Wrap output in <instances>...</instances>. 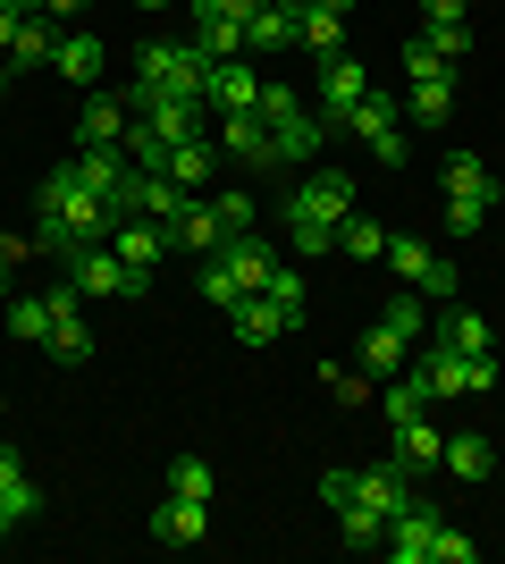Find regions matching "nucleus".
Returning a JSON list of instances; mask_svg holds the SVG:
<instances>
[{
	"instance_id": "de8ad7c7",
	"label": "nucleus",
	"mask_w": 505,
	"mask_h": 564,
	"mask_svg": "<svg viewBox=\"0 0 505 564\" xmlns=\"http://www.w3.org/2000/svg\"><path fill=\"white\" fill-rule=\"evenodd\" d=\"M34 253H43V245H34V228H9V236H0V261H9V270H18V261H34Z\"/></svg>"
},
{
	"instance_id": "603ef678",
	"label": "nucleus",
	"mask_w": 505,
	"mask_h": 564,
	"mask_svg": "<svg viewBox=\"0 0 505 564\" xmlns=\"http://www.w3.org/2000/svg\"><path fill=\"white\" fill-rule=\"evenodd\" d=\"M76 9H85V0H43V18L59 25V18H76Z\"/></svg>"
},
{
	"instance_id": "f3484780",
	"label": "nucleus",
	"mask_w": 505,
	"mask_h": 564,
	"mask_svg": "<svg viewBox=\"0 0 505 564\" xmlns=\"http://www.w3.org/2000/svg\"><path fill=\"white\" fill-rule=\"evenodd\" d=\"M211 110H253V101H262V68H253V51H244V59H211Z\"/></svg>"
},
{
	"instance_id": "0eeeda50",
	"label": "nucleus",
	"mask_w": 505,
	"mask_h": 564,
	"mask_svg": "<svg viewBox=\"0 0 505 564\" xmlns=\"http://www.w3.org/2000/svg\"><path fill=\"white\" fill-rule=\"evenodd\" d=\"M380 261H387L405 286H421V295H447V304H455V279H463V270L438 253V245H421V236H405V228H387V253H380Z\"/></svg>"
},
{
	"instance_id": "864d4df0",
	"label": "nucleus",
	"mask_w": 505,
	"mask_h": 564,
	"mask_svg": "<svg viewBox=\"0 0 505 564\" xmlns=\"http://www.w3.org/2000/svg\"><path fill=\"white\" fill-rule=\"evenodd\" d=\"M9 9H18V18H43V0H9Z\"/></svg>"
},
{
	"instance_id": "c9c22d12",
	"label": "nucleus",
	"mask_w": 505,
	"mask_h": 564,
	"mask_svg": "<svg viewBox=\"0 0 505 564\" xmlns=\"http://www.w3.org/2000/svg\"><path fill=\"white\" fill-rule=\"evenodd\" d=\"M168 497H202V506H211V497H219V471L202 464V455H177V464H168Z\"/></svg>"
},
{
	"instance_id": "cd10ccee",
	"label": "nucleus",
	"mask_w": 505,
	"mask_h": 564,
	"mask_svg": "<svg viewBox=\"0 0 505 564\" xmlns=\"http://www.w3.org/2000/svg\"><path fill=\"white\" fill-rule=\"evenodd\" d=\"M438 471H455V480H488V471H497V438L455 430V438H447V455H438Z\"/></svg>"
},
{
	"instance_id": "b1692460",
	"label": "nucleus",
	"mask_w": 505,
	"mask_h": 564,
	"mask_svg": "<svg viewBox=\"0 0 505 564\" xmlns=\"http://www.w3.org/2000/svg\"><path fill=\"white\" fill-rule=\"evenodd\" d=\"M270 135H278V161H320V143H329L337 127H329L320 110H295V118H278Z\"/></svg>"
},
{
	"instance_id": "37998d69",
	"label": "nucleus",
	"mask_w": 505,
	"mask_h": 564,
	"mask_svg": "<svg viewBox=\"0 0 505 564\" xmlns=\"http://www.w3.org/2000/svg\"><path fill=\"white\" fill-rule=\"evenodd\" d=\"M194 286H202V304H219V312H237V304H244V286L228 279L219 261H202V279H194Z\"/></svg>"
},
{
	"instance_id": "4c0bfd02",
	"label": "nucleus",
	"mask_w": 505,
	"mask_h": 564,
	"mask_svg": "<svg viewBox=\"0 0 505 564\" xmlns=\"http://www.w3.org/2000/svg\"><path fill=\"white\" fill-rule=\"evenodd\" d=\"M438 212H447V236H455V245H463V236H481V228H488V203H481V194H447Z\"/></svg>"
},
{
	"instance_id": "39448f33",
	"label": "nucleus",
	"mask_w": 505,
	"mask_h": 564,
	"mask_svg": "<svg viewBox=\"0 0 505 564\" xmlns=\"http://www.w3.org/2000/svg\"><path fill=\"white\" fill-rule=\"evenodd\" d=\"M421 321H430V312H421V286L396 295V304L371 321V337H362V371H371V379H396V371H405V354H413V337H421Z\"/></svg>"
},
{
	"instance_id": "e433bc0d",
	"label": "nucleus",
	"mask_w": 505,
	"mask_h": 564,
	"mask_svg": "<svg viewBox=\"0 0 505 564\" xmlns=\"http://www.w3.org/2000/svg\"><path fill=\"white\" fill-rule=\"evenodd\" d=\"M0 312H9V337H34V346L51 337V304H43V295H9Z\"/></svg>"
},
{
	"instance_id": "c85d7f7f",
	"label": "nucleus",
	"mask_w": 505,
	"mask_h": 564,
	"mask_svg": "<svg viewBox=\"0 0 505 564\" xmlns=\"http://www.w3.org/2000/svg\"><path fill=\"white\" fill-rule=\"evenodd\" d=\"M186 43L202 51V59H244V51H253L237 18H194V9H186Z\"/></svg>"
},
{
	"instance_id": "6e6d98bb",
	"label": "nucleus",
	"mask_w": 505,
	"mask_h": 564,
	"mask_svg": "<svg viewBox=\"0 0 505 564\" xmlns=\"http://www.w3.org/2000/svg\"><path fill=\"white\" fill-rule=\"evenodd\" d=\"M320 9H337V18H345V9H354V0H320Z\"/></svg>"
},
{
	"instance_id": "7c9ffc66",
	"label": "nucleus",
	"mask_w": 505,
	"mask_h": 564,
	"mask_svg": "<svg viewBox=\"0 0 505 564\" xmlns=\"http://www.w3.org/2000/svg\"><path fill=\"white\" fill-rule=\"evenodd\" d=\"M110 253H119L127 270H152V261L168 253V236L152 228V219H119V228H110Z\"/></svg>"
},
{
	"instance_id": "393cba45",
	"label": "nucleus",
	"mask_w": 505,
	"mask_h": 564,
	"mask_svg": "<svg viewBox=\"0 0 505 564\" xmlns=\"http://www.w3.org/2000/svg\"><path fill=\"white\" fill-rule=\"evenodd\" d=\"M295 43L312 51V59H329V51H345V18L320 9V0H295Z\"/></svg>"
},
{
	"instance_id": "9d476101",
	"label": "nucleus",
	"mask_w": 505,
	"mask_h": 564,
	"mask_svg": "<svg viewBox=\"0 0 505 564\" xmlns=\"http://www.w3.org/2000/svg\"><path fill=\"white\" fill-rule=\"evenodd\" d=\"M43 514V489H34V471H25L18 447H0V547H9V531H25V522Z\"/></svg>"
},
{
	"instance_id": "09e8293b",
	"label": "nucleus",
	"mask_w": 505,
	"mask_h": 564,
	"mask_svg": "<svg viewBox=\"0 0 505 564\" xmlns=\"http://www.w3.org/2000/svg\"><path fill=\"white\" fill-rule=\"evenodd\" d=\"M345 497H354V471H320V506H329V514L345 506Z\"/></svg>"
},
{
	"instance_id": "3c124183",
	"label": "nucleus",
	"mask_w": 505,
	"mask_h": 564,
	"mask_svg": "<svg viewBox=\"0 0 505 564\" xmlns=\"http://www.w3.org/2000/svg\"><path fill=\"white\" fill-rule=\"evenodd\" d=\"M18 25H25V18L9 9V0H0V59H9V43H18Z\"/></svg>"
},
{
	"instance_id": "f8f14e48",
	"label": "nucleus",
	"mask_w": 505,
	"mask_h": 564,
	"mask_svg": "<svg viewBox=\"0 0 505 564\" xmlns=\"http://www.w3.org/2000/svg\"><path fill=\"white\" fill-rule=\"evenodd\" d=\"M362 94H371V68H362L354 51H329V59H320V118L337 127V118L354 110Z\"/></svg>"
},
{
	"instance_id": "6e6552de",
	"label": "nucleus",
	"mask_w": 505,
	"mask_h": 564,
	"mask_svg": "<svg viewBox=\"0 0 505 564\" xmlns=\"http://www.w3.org/2000/svg\"><path fill=\"white\" fill-rule=\"evenodd\" d=\"M211 143H219V161L253 169V177H270V169H278V135H270V118H262V110H219Z\"/></svg>"
},
{
	"instance_id": "c03bdc74",
	"label": "nucleus",
	"mask_w": 505,
	"mask_h": 564,
	"mask_svg": "<svg viewBox=\"0 0 505 564\" xmlns=\"http://www.w3.org/2000/svg\"><path fill=\"white\" fill-rule=\"evenodd\" d=\"M421 43H430L438 59H447V68H455L463 51H472V25H421Z\"/></svg>"
},
{
	"instance_id": "a19ab883",
	"label": "nucleus",
	"mask_w": 505,
	"mask_h": 564,
	"mask_svg": "<svg viewBox=\"0 0 505 564\" xmlns=\"http://www.w3.org/2000/svg\"><path fill=\"white\" fill-rule=\"evenodd\" d=\"M472 556H481V540H472V531H455V522H438L430 564H472Z\"/></svg>"
},
{
	"instance_id": "8fccbe9b",
	"label": "nucleus",
	"mask_w": 505,
	"mask_h": 564,
	"mask_svg": "<svg viewBox=\"0 0 505 564\" xmlns=\"http://www.w3.org/2000/svg\"><path fill=\"white\" fill-rule=\"evenodd\" d=\"M421 25H463V0H421Z\"/></svg>"
},
{
	"instance_id": "79ce46f5",
	"label": "nucleus",
	"mask_w": 505,
	"mask_h": 564,
	"mask_svg": "<svg viewBox=\"0 0 505 564\" xmlns=\"http://www.w3.org/2000/svg\"><path fill=\"white\" fill-rule=\"evenodd\" d=\"M320 388H329L337 404H371V388H380V379H371V371L354 362V371H320Z\"/></svg>"
},
{
	"instance_id": "9b49d317",
	"label": "nucleus",
	"mask_w": 505,
	"mask_h": 564,
	"mask_svg": "<svg viewBox=\"0 0 505 564\" xmlns=\"http://www.w3.org/2000/svg\"><path fill=\"white\" fill-rule=\"evenodd\" d=\"M354 506H371V514L396 522V514L413 506V471L396 464V455H387V464H362V471H354Z\"/></svg>"
},
{
	"instance_id": "ea45409f",
	"label": "nucleus",
	"mask_w": 505,
	"mask_h": 564,
	"mask_svg": "<svg viewBox=\"0 0 505 564\" xmlns=\"http://www.w3.org/2000/svg\"><path fill=\"white\" fill-rule=\"evenodd\" d=\"M202 203L219 212V228H228V236H253V194H244V186H228V194H202Z\"/></svg>"
},
{
	"instance_id": "20e7f679",
	"label": "nucleus",
	"mask_w": 505,
	"mask_h": 564,
	"mask_svg": "<svg viewBox=\"0 0 505 564\" xmlns=\"http://www.w3.org/2000/svg\"><path fill=\"white\" fill-rule=\"evenodd\" d=\"M337 135H354V143H362V152H371L380 169H405V152H413V143H405V110H396V101H387L380 85H371V94H362L354 110L337 118Z\"/></svg>"
},
{
	"instance_id": "a211bd4d",
	"label": "nucleus",
	"mask_w": 505,
	"mask_h": 564,
	"mask_svg": "<svg viewBox=\"0 0 505 564\" xmlns=\"http://www.w3.org/2000/svg\"><path fill=\"white\" fill-rule=\"evenodd\" d=\"M405 118H413V127H430V135H447V127H455V76H421V85H405Z\"/></svg>"
},
{
	"instance_id": "72a5a7b5",
	"label": "nucleus",
	"mask_w": 505,
	"mask_h": 564,
	"mask_svg": "<svg viewBox=\"0 0 505 564\" xmlns=\"http://www.w3.org/2000/svg\"><path fill=\"white\" fill-rule=\"evenodd\" d=\"M337 540L345 547H387V514H371V506L345 497V506H337Z\"/></svg>"
},
{
	"instance_id": "412c9836",
	"label": "nucleus",
	"mask_w": 505,
	"mask_h": 564,
	"mask_svg": "<svg viewBox=\"0 0 505 564\" xmlns=\"http://www.w3.org/2000/svg\"><path fill=\"white\" fill-rule=\"evenodd\" d=\"M228 337H244V346H278V337H295V321L270 295H244L237 312H228Z\"/></svg>"
},
{
	"instance_id": "423d86ee",
	"label": "nucleus",
	"mask_w": 505,
	"mask_h": 564,
	"mask_svg": "<svg viewBox=\"0 0 505 564\" xmlns=\"http://www.w3.org/2000/svg\"><path fill=\"white\" fill-rule=\"evenodd\" d=\"M43 304H51V362H68V371H85L94 362V321H85V295H76L68 279H51L43 286Z\"/></svg>"
},
{
	"instance_id": "a878e982",
	"label": "nucleus",
	"mask_w": 505,
	"mask_h": 564,
	"mask_svg": "<svg viewBox=\"0 0 505 564\" xmlns=\"http://www.w3.org/2000/svg\"><path fill=\"white\" fill-rule=\"evenodd\" d=\"M101 34H59V51H51V76H68V85H101Z\"/></svg>"
},
{
	"instance_id": "aec40b11",
	"label": "nucleus",
	"mask_w": 505,
	"mask_h": 564,
	"mask_svg": "<svg viewBox=\"0 0 505 564\" xmlns=\"http://www.w3.org/2000/svg\"><path fill=\"white\" fill-rule=\"evenodd\" d=\"M211 169H219V143L211 135H186V143H168V152H161V177H177L186 194L211 186Z\"/></svg>"
},
{
	"instance_id": "58836bf2",
	"label": "nucleus",
	"mask_w": 505,
	"mask_h": 564,
	"mask_svg": "<svg viewBox=\"0 0 505 564\" xmlns=\"http://www.w3.org/2000/svg\"><path fill=\"white\" fill-rule=\"evenodd\" d=\"M262 295H270V304H278V312H287L295 329H304V270H287V261H278V270H270V286H262Z\"/></svg>"
},
{
	"instance_id": "1a4fd4ad",
	"label": "nucleus",
	"mask_w": 505,
	"mask_h": 564,
	"mask_svg": "<svg viewBox=\"0 0 505 564\" xmlns=\"http://www.w3.org/2000/svg\"><path fill=\"white\" fill-rule=\"evenodd\" d=\"M68 286L85 295V304H94V295H144V286H152V270H127V261L110 253V245H85V253L68 261Z\"/></svg>"
},
{
	"instance_id": "4be33fe9",
	"label": "nucleus",
	"mask_w": 505,
	"mask_h": 564,
	"mask_svg": "<svg viewBox=\"0 0 505 564\" xmlns=\"http://www.w3.org/2000/svg\"><path fill=\"white\" fill-rule=\"evenodd\" d=\"M387 430H396V464H405V471H430L438 455H447V430H438L430 413H413V422H387Z\"/></svg>"
},
{
	"instance_id": "f257e3e1",
	"label": "nucleus",
	"mask_w": 505,
	"mask_h": 564,
	"mask_svg": "<svg viewBox=\"0 0 505 564\" xmlns=\"http://www.w3.org/2000/svg\"><path fill=\"white\" fill-rule=\"evenodd\" d=\"M34 203H43V212H34V245L51 253V270H68L85 245H110V228H119V212L76 177V161L43 169V194H34Z\"/></svg>"
},
{
	"instance_id": "c756f323",
	"label": "nucleus",
	"mask_w": 505,
	"mask_h": 564,
	"mask_svg": "<svg viewBox=\"0 0 505 564\" xmlns=\"http://www.w3.org/2000/svg\"><path fill=\"white\" fill-rule=\"evenodd\" d=\"M438 186H447V194H481V203H497V169H488L481 152H463V143H455V152H447V169H438Z\"/></svg>"
},
{
	"instance_id": "2f4dec72",
	"label": "nucleus",
	"mask_w": 505,
	"mask_h": 564,
	"mask_svg": "<svg viewBox=\"0 0 505 564\" xmlns=\"http://www.w3.org/2000/svg\"><path fill=\"white\" fill-rule=\"evenodd\" d=\"M488 337H497V329H488L472 304H447V312H438V346H455V354H488Z\"/></svg>"
},
{
	"instance_id": "2eb2a0df",
	"label": "nucleus",
	"mask_w": 505,
	"mask_h": 564,
	"mask_svg": "<svg viewBox=\"0 0 505 564\" xmlns=\"http://www.w3.org/2000/svg\"><path fill=\"white\" fill-rule=\"evenodd\" d=\"M430 540H438V506L413 497L405 514L387 522V564H430Z\"/></svg>"
},
{
	"instance_id": "4468645a",
	"label": "nucleus",
	"mask_w": 505,
	"mask_h": 564,
	"mask_svg": "<svg viewBox=\"0 0 505 564\" xmlns=\"http://www.w3.org/2000/svg\"><path fill=\"white\" fill-rule=\"evenodd\" d=\"M152 540H161V547L211 540V506H202V497H161V506H152Z\"/></svg>"
},
{
	"instance_id": "473e14b6",
	"label": "nucleus",
	"mask_w": 505,
	"mask_h": 564,
	"mask_svg": "<svg viewBox=\"0 0 505 564\" xmlns=\"http://www.w3.org/2000/svg\"><path fill=\"white\" fill-rule=\"evenodd\" d=\"M51 51H59L51 18H25V25H18V43H9V76H18V68H51Z\"/></svg>"
},
{
	"instance_id": "49530a36",
	"label": "nucleus",
	"mask_w": 505,
	"mask_h": 564,
	"mask_svg": "<svg viewBox=\"0 0 505 564\" xmlns=\"http://www.w3.org/2000/svg\"><path fill=\"white\" fill-rule=\"evenodd\" d=\"M253 110H262L270 127H278V118H295V110H304V94H295V85H262V101H253Z\"/></svg>"
},
{
	"instance_id": "dca6fc26",
	"label": "nucleus",
	"mask_w": 505,
	"mask_h": 564,
	"mask_svg": "<svg viewBox=\"0 0 505 564\" xmlns=\"http://www.w3.org/2000/svg\"><path fill=\"white\" fill-rule=\"evenodd\" d=\"M211 261H219V270H228V279L244 286V295H262V286H270V270H278V253H270L262 236H228V245H219Z\"/></svg>"
},
{
	"instance_id": "7ed1b4c3",
	"label": "nucleus",
	"mask_w": 505,
	"mask_h": 564,
	"mask_svg": "<svg viewBox=\"0 0 505 564\" xmlns=\"http://www.w3.org/2000/svg\"><path fill=\"white\" fill-rule=\"evenodd\" d=\"M127 85H135V94H161V101H202L211 94V59L194 43H144ZM202 110H211V101H202Z\"/></svg>"
},
{
	"instance_id": "a18cd8bd",
	"label": "nucleus",
	"mask_w": 505,
	"mask_h": 564,
	"mask_svg": "<svg viewBox=\"0 0 505 564\" xmlns=\"http://www.w3.org/2000/svg\"><path fill=\"white\" fill-rule=\"evenodd\" d=\"M421 76H455V68H447V59H438V51L413 34V43H405V85H421Z\"/></svg>"
},
{
	"instance_id": "f704fd0d",
	"label": "nucleus",
	"mask_w": 505,
	"mask_h": 564,
	"mask_svg": "<svg viewBox=\"0 0 505 564\" xmlns=\"http://www.w3.org/2000/svg\"><path fill=\"white\" fill-rule=\"evenodd\" d=\"M337 253H345V261H380V253H387V228H380V219H362V212H345Z\"/></svg>"
},
{
	"instance_id": "4d7b16f0",
	"label": "nucleus",
	"mask_w": 505,
	"mask_h": 564,
	"mask_svg": "<svg viewBox=\"0 0 505 564\" xmlns=\"http://www.w3.org/2000/svg\"><path fill=\"white\" fill-rule=\"evenodd\" d=\"M135 9H177V0H135Z\"/></svg>"
},
{
	"instance_id": "5701e85b",
	"label": "nucleus",
	"mask_w": 505,
	"mask_h": 564,
	"mask_svg": "<svg viewBox=\"0 0 505 564\" xmlns=\"http://www.w3.org/2000/svg\"><path fill=\"white\" fill-rule=\"evenodd\" d=\"M127 127H135V110H127L119 94H94L85 118H76V143H119V152H127Z\"/></svg>"
},
{
	"instance_id": "f03ea898",
	"label": "nucleus",
	"mask_w": 505,
	"mask_h": 564,
	"mask_svg": "<svg viewBox=\"0 0 505 564\" xmlns=\"http://www.w3.org/2000/svg\"><path fill=\"white\" fill-rule=\"evenodd\" d=\"M345 212H354V177H345V169H312V177L287 194V245H295L304 261L337 253V228H345Z\"/></svg>"
},
{
	"instance_id": "bb28decb",
	"label": "nucleus",
	"mask_w": 505,
	"mask_h": 564,
	"mask_svg": "<svg viewBox=\"0 0 505 564\" xmlns=\"http://www.w3.org/2000/svg\"><path fill=\"white\" fill-rule=\"evenodd\" d=\"M168 245H177V253H194V261H211L219 245H228V228H219V212L202 203V194H194V203H186V219H177V236H168Z\"/></svg>"
},
{
	"instance_id": "ddd939ff",
	"label": "nucleus",
	"mask_w": 505,
	"mask_h": 564,
	"mask_svg": "<svg viewBox=\"0 0 505 564\" xmlns=\"http://www.w3.org/2000/svg\"><path fill=\"white\" fill-rule=\"evenodd\" d=\"M68 161H76V177H85V186H94L101 203H110V212H119V194H127V177H135V161H127L119 143H76Z\"/></svg>"
},
{
	"instance_id": "5fc2aeb1",
	"label": "nucleus",
	"mask_w": 505,
	"mask_h": 564,
	"mask_svg": "<svg viewBox=\"0 0 505 564\" xmlns=\"http://www.w3.org/2000/svg\"><path fill=\"white\" fill-rule=\"evenodd\" d=\"M9 295H18V279H9V261H0V304H9Z\"/></svg>"
},
{
	"instance_id": "6ab92c4d",
	"label": "nucleus",
	"mask_w": 505,
	"mask_h": 564,
	"mask_svg": "<svg viewBox=\"0 0 505 564\" xmlns=\"http://www.w3.org/2000/svg\"><path fill=\"white\" fill-rule=\"evenodd\" d=\"M244 43H253V59H278V51H295V0H262V9L244 18Z\"/></svg>"
}]
</instances>
